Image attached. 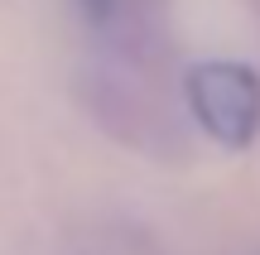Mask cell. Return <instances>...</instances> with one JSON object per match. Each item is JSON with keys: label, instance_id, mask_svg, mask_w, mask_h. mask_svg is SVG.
Listing matches in <instances>:
<instances>
[{"label": "cell", "instance_id": "2", "mask_svg": "<svg viewBox=\"0 0 260 255\" xmlns=\"http://www.w3.org/2000/svg\"><path fill=\"white\" fill-rule=\"evenodd\" d=\"M188 121L226 150H246L260 135V72L236 58H207L183 72Z\"/></svg>", "mask_w": 260, "mask_h": 255}, {"label": "cell", "instance_id": "3", "mask_svg": "<svg viewBox=\"0 0 260 255\" xmlns=\"http://www.w3.org/2000/svg\"><path fill=\"white\" fill-rule=\"evenodd\" d=\"M77 255H149V250L135 241V231H125V227H102V231H92V236L82 241V250H77Z\"/></svg>", "mask_w": 260, "mask_h": 255}, {"label": "cell", "instance_id": "1", "mask_svg": "<svg viewBox=\"0 0 260 255\" xmlns=\"http://www.w3.org/2000/svg\"><path fill=\"white\" fill-rule=\"evenodd\" d=\"M77 44V101L111 140L174 154L183 135V77L174 72L169 0H63Z\"/></svg>", "mask_w": 260, "mask_h": 255}]
</instances>
